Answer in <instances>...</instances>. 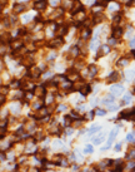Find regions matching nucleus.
I'll use <instances>...</instances> for the list:
<instances>
[{
	"label": "nucleus",
	"instance_id": "4468645a",
	"mask_svg": "<svg viewBox=\"0 0 135 172\" xmlns=\"http://www.w3.org/2000/svg\"><path fill=\"white\" fill-rule=\"evenodd\" d=\"M99 129H101V126H93V127L89 129V134L94 133V132H98Z\"/></svg>",
	"mask_w": 135,
	"mask_h": 172
},
{
	"label": "nucleus",
	"instance_id": "9d476101",
	"mask_svg": "<svg viewBox=\"0 0 135 172\" xmlns=\"http://www.w3.org/2000/svg\"><path fill=\"white\" fill-rule=\"evenodd\" d=\"M63 43H64V40H63L61 38H59V39H56L54 43H51V44H50V47H55V48H58V47H61V45H63Z\"/></svg>",
	"mask_w": 135,
	"mask_h": 172
},
{
	"label": "nucleus",
	"instance_id": "dca6fc26",
	"mask_svg": "<svg viewBox=\"0 0 135 172\" xmlns=\"http://www.w3.org/2000/svg\"><path fill=\"white\" fill-rule=\"evenodd\" d=\"M118 79V74L115 73V72H113L111 74H110V77H109V82H115Z\"/></svg>",
	"mask_w": 135,
	"mask_h": 172
},
{
	"label": "nucleus",
	"instance_id": "9b49d317",
	"mask_svg": "<svg viewBox=\"0 0 135 172\" xmlns=\"http://www.w3.org/2000/svg\"><path fill=\"white\" fill-rule=\"evenodd\" d=\"M14 10L16 13H21V11L25 10V6L23 5V4H15V5H14Z\"/></svg>",
	"mask_w": 135,
	"mask_h": 172
},
{
	"label": "nucleus",
	"instance_id": "6e6552de",
	"mask_svg": "<svg viewBox=\"0 0 135 172\" xmlns=\"http://www.w3.org/2000/svg\"><path fill=\"white\" fill-rule=\"evenodd\" d=\"M113 102H114V97H113V96H108V97H105L104 100H103V103L106 104V105H110Z\"/></svg>",
	"mask_w": 135,
	"mask_h": 172
},
{
	"label": "nucleus",
	"instance_id": "39448f33",
	"mask_svg": "<svg viewBox=\"0 0 135 172\" xmlns=\"http://www.w3.org/2000/svg\"><path fill=\"white\" fill-rule=\"evenodd\" d=\"M121 35H123V29L121 28H115L114 30H113V38L119 39Z\"/></svg>",
	"mask_w": 135,
	"mask_h": 172
},
{
	"label": "nucleus",
	"instance_id": "6ab92c4d",
	"mask_svg": "<svg viewBox=\"0 0 135 172\" xmlns=\"http://www.w3.org/2000/svg\"><path fill=\"white\" fill-rule=\"evenodd\" d=\"M84 152L85 153H91V152H93V146H90V144H89V146H86L85 149H84Z\"/></svg>",
	"mask_w": 135,
	"mask_h": 172
},
{
	"label": "nucleus",
	"instance_id": "f03ea898",
	"mask_svg": "<svg viewBox=\"0 0 135 172\" xmlns=\"http://www.w3.org/2000/svg\"><path fill=\"white\" fill-rule=\"evenodd\" d=\"M48 1L46 0H38V1L34 3V8L38 9V10H41V9H45Z\"/></svg>",
	"mask_w": 135,
	"mask_h": 172
},
{
	"label": "nucleus",
	"instance_id": "412c9836",
	"mask_svg": "<svg viewBox=\"0 0 135 172\" xmlns=\"http://www.w3.org/2000/svg\"><path fill=\"white\" fill-rule=\"evenodd\" d=\"M43 88H38V89L35 91V92H34V93H35L36 96H40V97H43Z\"/></svg>",
	"mask_w": 135,
	"mask_h": 172
},
{
	"label": "nucleus",
	"instance_id": "7ed1b4c3",
	"mask_svg": "<svg viewBox=\"0 0 135 172\" xmlns=\"http://www.w3.org/2000/svg\"><path fill=\"white\" fill-rule=\"evenodd\" d=\"M111 92H113V94H115V96L121 94V92H123V86H121V84L113 86V87H111Z\"/></svg>",
	"mask_w": 135,
	"mask_h": 172
},
{
	"label": "nucleus",
	"instance_id": "b1692460",
	"mask_svg": "<svg viewBox=\"0 0 135 172\" xmlns=\"http://www.w3.org/2000/svg\"><path fill=\"white\" fill-rule=\"evenodd\" d=\"M65 121H66V122H65V124H66V126L70 124V117H66V118H65Z\"/></svg>",
	"mask_w": 135,
	"mask_h": 172
},
{
	"label": "nucleus",
	"instance_id": "f257e3e1",
	"mask_svg": "<svg viewBox=\"0 0 135 172\" xmlns=\"http://www.w3.org/2000/svg\"><path fill=\"white\" fill-rule=\"evenodd\" d=\"M83 10V5H81V3L79 1V0H75V3H74V5L71 8V13L73 14H78L79 11Z\"/></svg>",
	"mask_w": 135,
	"mask_h": 172
},
{
	"label": "nucleus",
	"instance_id": "bb28decb",
	"mask_svg": "<svg viewBox=\"0 0 135 172\" xmlns=\"http://www.w3.org/2000/svg\"><path fill=\"white\" fill-rule=\"evenodd\" d=\"M134 156H135V151H133L131 153H130V155L128 156V158H131V157H134Z\"/></svg>",
	"mask_w": 135,
	"mask_h": 172
},
{
	"label": "nucleus",
	"instance_id": "1a4fd4ad",
	"mask_svg": "<svg viewBox=\"0 0 135 172\" xmlns=\"http://www.w3.org/2000/svg\"><path fill=\"white\" fill-rule=\"evenodd\" d=\"M46 114H48L46 109H45V108H40V109L38 111V114L35 116V118H43L44 116H46Z\"/></svg>",
	"mask_w": 135,
	"mask_h": 172
},
{
	"label": "nucleus",
	"instance_id": "7c9ffc66",
	"mask_svg": "<svg viewBox=\"0 0 135 172\" xmlns=\"http://www.w3.org/2000/svg\"><path fill=\"white\" fill-rule=\"evenodd\" d=\"M110 111H116V107H110Z\"/></svg>",
	"mask_w": 135,
	"mask_h": 172
},
{
	"label": "nucleus",
	"instance_id": "4be33fe9",
	"mask_svg": "<svg viewBox=\"0 0 135 172\" xmlns=\"http://www.w3.org/2000/svg\"><path fill=\"white\" fill-rule=\"evenodd\" d=\"M95 113H96L98 114V116H105V111H103V109H98V111L96 112H95Z\"/></svg>",
	"mask_w": 135,
	"mask_h": 172
},
{
	"label": "nucleus",
	"instance_id": "f3484780",
	"mask_svg": "<svg viewBox=\"0 0 135 172\" xmlns=\"http://www.w3.org/2000/svg\"><path fill=\"white\" fill-rule=\"evenodd\" d=\"M124 102H125V103H130V102H131V94L126 93V94L124 96Z\"/></svg>",
	"mask_w": 135,
	"mask_h": 172
},
{
	"label": "nucleus",
	"instance_id": "2eb2a0df",
	"mask_svg": "<svg viewBox=\"0 0 135 172\" xmlns=\"http://www.w3.org/2000/svg\"><path fill=\"white\" fill-rule=\"evenodd\" d=\"M89 70H90V76H95V74H96V72H98L96 67H95V65H93V64H91L90 67H89Z\"/></svg>",
	"mask_w": 135,
	"mask_h": 172
},
{
	"label": "nucleus",
	"instance_id": "a878e982",
	"mask_svg": "<svg viewBox=\"0 0 135 172\" xmlns=\"http://www.w3.org/2000/svg\"><path fill=\"white\" fill-rule=\"evenodd\" d=\"M109 43H110V44H115V43H116L115 38H111V39H110V42H109Z\"/></svg>",
	"mask_w": 135,
	"mask_h": 172
},
{
	"label": "nucleus",
	"instance_id": "0eeeda50",
	"mask_svg": "<svg viewBox=\"0 0 135 172\" xmlns=\"http://www.w3.org/2000/svg\"><path fill=\"white\" fill-rule=\"evenodd\" d=\"M100 52L98 53V57H101L103 54H108L109 52H110V49H109V47L108 45H103V47H100Z\"/></svg>",
	"mask_w": 135,
	"mask_h": 172
},
{
	"label": "nucleus",
	"instance_id": "cd10ccee",
	"mask_svg": "<svg viewBox=\"0 0 135 172\" xmlns=\"http://www.w3.org/2000/svg\"><path fill=\"white\" fill-rule=\"evenodd\" d=\"M126 139H128V141H131V139H133V134H128V137H126Z\"/></svg>",
	"mask_w": 135,
	"mask_h": 172
},
{
	"label": "nucleus",
	"instance_id": "20e7f679",
	"mask_svg": "<svg viewBox=\"0 0 135 172\" xmlns=\"http://www.w3.org/2000/svg\"><path fill=\"white\" fill-rule=\"evenodd\" d=\"M104 138H105V133H100V134L95 136V137L93 138V143H94V144H99V143L103 142Z\"/></svg>",
	"mask_w": 135,
	"mask_h": 172
},
{
	"label": "nucleus",
	"instance_id": "ddd939ff",
	"mask_svg": "<svg viewBox=\"0 0 135 172\" xmlns=\"http://www.w3.org/2000/svg\"><path fill=\"white\" fill-rule=\"evenodd\" d=\"M40 69H39V68H35V69H33V72H31V77L34 78V77H35V78H38L39 76H40Z\"/></svg>",
	"mask_w": 135,
	"mask_h": 172
},
{
	"label": "nucleus",
	"instance_id": "393cba45",
	"mask_svg": "<svg viewBox=\"0 0 135 172\" xmlns=\"http://www.w3.org/2000/svg\"><path fill=\"white\" fill-rule=\"evenodd\" d=\"M60 146H61V142H59V141L54 143V147H60Z\"/></svg>",
	"mask_w": 135,
	"mask_h": 172
},
{
	"label": "nucleus",
	"instance_id": "c85d7f7f",
	"mask_svg": "<svg viewBox=\"0 0 135 172\" xmlns=\"http://www.w3.org/2000/svg\"><path fill=\"white\" fill-rule=\"evenodd\" d=\"M130 45H131V47H135V38L133 39L131 42H130Z\"/></svg>",
	"mask_w": 135,
	"mask_h": 172
},
{
	"label": "nucleus",
	"instance_id": "aec40b11",
	"mask_svg": "<svg viewBox=\"0 0 135 172\" xmlns=\"http://www.w3.org/2000/svg\"><path fill=\"white\" fill-rule=\"evenodd\" d=\"M128 63H129V62L126 60V59H121L120 62H118V65H120V67H123V65H126Z\"/></svg>",
	"mask_w": 135,
	"mask_h": 172
},
{
	"label": "nucleus",
	"instance_id": "f8f14e48",
	"mask_svg": "<svg viewBox=\"0 0 135 172\" xmlns=\"http://www.w3.org/2000/svg\"><path fill=\"white\" fill-rule=\"evenodd\" d=\"M11 45H13V48H14L15 50H19L20 48L23 47V43H21V42H19V40H14V42H13V44H11Z\"/></svg>",
	"mask_w": 135,
	"mask_h": 172
},
{
	"label": "nucleus",
	"instance_id": "a211bd4d",
	"mask_svg": "<svg viewBox=\"0 0 135 172\" xmlns=\"http://www.w3.org/2000/svg\"><path fill=\"white\" fill-rule=\"evenodd\" d=\"M70 50H71L73 55H78V54H79V48H78V47H73Z\"/></svg>",
	"mask_w": 135,
	"mask_h": 172
},
{
	"label": "nucleus",
	"instance_id": "c756f323",
	"mask_svg": "<svg viewBox=\"0 0 135 172\" xmlns=\"http://www.w3.org/2000/svg\"><path fill=\"white\" fill-rule=\"evenodd\" d=\"M120 147H121V144H116V147H115V149H116V151H119V149H120Z\"/></svg>",
	"mask_w": 135,
	"mask_h": 172
},
{
	"label": "nucleus",
	"instance_id": "2f4dec72",
	"mask_svg": "<svg viewBox=\"0 0 135 172\" xmlns=\"http://www.w3.org/2000/svg\"><path fill=\"white\" fill-rule=\"evenodd\" d=\"M133 55H134V57H135V49H134V50H133Z\"/></svg>",
	"mask_w": 135,
	"mask_h": 172
},
{
	"label": "nucleus",
	"instance_id": "5701e85b",
	"mask_svg": "<svg viewBox=\"0 0 135 172\" xmlns=\"http://www.w3.org/2000/svg\"><path fill=\"white\" fill-rule=\"evenodd\" d=\"M120 21V14H118L116 16H114V23H119Z\"/></svg>",
	"mask_w": 135,
	"mask_h": 172
},
{
	"label": "nucleus",
	"instance_id": "423d86ee",
	"mask_svg": "<svg viewBox=\"0 0 135 172\" xmlns=\"http://www.w3.org/2000/svg\"><path fill=\"white\" fill-rule=\"evenodd\" d=\"M104 19H105V15L101 14V13H96L94 16V23H101Z\"/></svg>",
	"mask_w": 135,
	"mask_h": 172
}]
</instances>
